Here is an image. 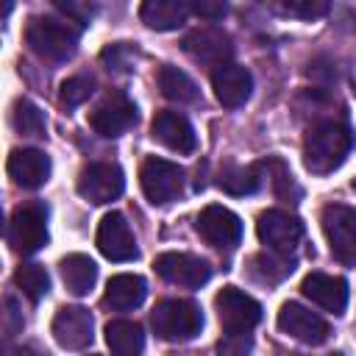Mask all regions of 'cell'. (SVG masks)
<instances>
[{"label":"cell","instance_id":"6da1fadb","mask_svg":"<svg viewBox=\"0 0 356 356\" xmlns=\"http://www.w3.org/2000/svg\"><path fill=\"white\" fill-rule=\"evenodd\" d=\"M353 150V131L339 120H323L303 136V167L314 175L334 172Z\"/></svg>","mask_w":356,"mask_h":356},{"label":"cell","instance_id":"7a4b0ae2","mask_svg":"<svg viewBox=\"0 0 356 356\" xmlns=\"http://www.w3.org/2000/svg\"><path fill=\"white\" fill-rule=\"evenodd\" d=\"M150 325H153V334L164 342H189L203 328V312L192 300L170 298L153 309Z\"/></svg>","mask_w":356,"mask_h":356},{"label":"cell","instance_id":"3957f363","mask_svg":"<svg viewBox=\"0 0 356 356\" xmlns=\"http://www.w3.org/2000/svg\"><path fill=\"white\" fill-rule=\"evenodd\" d=\"M25 42L36 56L61 61V58L72 56V50L78 44V31L61 19L33 17L25 28Z\"/></svg>","mask_w":356,"mask_h":356},{"label":"cell","instance_id":"277c9868","mask_svg":"<svg viewBox=\"0 0 356 356\" xmlns=\"http://www.w3.org/2000/svg\"><path fill=\"white\" fill-rule=\"evenodd\" d=\"M214 309L220 317V325L228 337H245L250 334L261 320V306L256 298L242 292L239 286H222L214 295Z\"/></svg>","mask_w":356,"mask_h":356},{"label":"cell","instance_id":"5b68a950","mask_svg":"<svg viewBox=\"0 0 356 356\" xmlns=\"http://www.w3.org/2000/svg\"><path fill=\"white\" fill-rule=\"evenodd\" d=\"M8 245L19 256H31L47 245V209L42 203H22L11 211Z\"/></svg>","mask_w":356,"mask_h":356},{"label":"cell","instance_id":"8992f818","mask_svg":"<svg viewBox=\"0 0 356 356\" xmlns=\"http://www.w3.org/2000/svg\"><path fill=\"white\" fill-rule=\"evenodd\" d=\"M320 222L334 259L348 267H356V209L328 203L320 214Z\"/></svg>","mask_w":356,"mask_h":356},{"label":"cell","instance_id":"52a82bcc","mask_svg":"<svg viewBox=\"0 0 356 356\" xmlns=\"http://www.w3.org/2000/svg\"><path fill=\"white\" fill-rule=\"evenodd\" d=\"M139 184H142L145 197L153 206H164V203H170V200H175L181 195V189H184V170L175 161L150 156V159H145V164L139 170Z\"/></svg>","mask_w":356,"mask_h":356},{"label":"cell","instance_id":"ba28073f","mask_svg":"<svg viewBox=\"0 0 356 356\" xmlns=\"http://www.w3.org/2000/svg\"><path fill=\"white\" fill-rule=\"evenodd\" d=\"M153 267L164 281L175 286H186V289H197L211 278V264L206 259L192 256V253H178V250L156 256Z\"/></svg>","mask_w":356,"mask_h":356},{"label":"cell","instance_id":"9c48e42d","mask_svg":"<svg viewBox=\"0 0 356 356\" xmlns=\"http://www.w3.org/2000/svg\"><path fill=\"white\" fill-rule=\"evenodd\" d=\"M122 189H125V175L117 164H108V161L89 164L78 175V192L95 206L117 200L122 195Z\"/></svg>","mask_w":356,"mask_h":356},{"label":"cell","instance_id":"30bf717a","mask_svg":"<svg viewBox=\"0 0 356 356\" xmlns=\"http://www.w3.org/2000/svg\"><path fill=\"white\" fill-rule=\"evenodd\" d=\"M256 234L261 239V245H267L270 250L275 253H284L289 256L300 236H303V222L286 211H278V209H270V211H261L259 220H256Z\"/></svg>","mask_w":356,"mask_h":356},{"label":"cell","instance_id":"8fae6325","mask_svg":"<svg viewBox=\"0 0 356 356\" xmlns=\"http://www.w3.org/2000/svg\"><path fill=\"white\" fill-rule=\"evenodd\" d=\"M195 231L211 248L231 250L242 239V220L225 206H206L195 220Z\"/></svg>","mask_w":356,"mask_h":356},{"label":"cell","instance_id":"7c38bea8","mask_svg":"<svg viewBox=\"0 0 356 356\" xmlns=\"http://www.w3.org/2000/svg\"><path fill=\"white\" fill-rule=\"evenodd\" d=\"M136 120V108L134 103L122 95V92H111L106 95L95 111L89 114V125L95 128V134L106 136V139H114V136H122Z\"/></svg>","mask_w":356,"mask_h":356},{"label":"cell","instance_id":"4fadbf2b","mask_svg":"<svg viewBox=\"0 0 356 356\" xmlns=\"http://www.w3.org/2000/svg\"><path fill=\"white\" fill-rule=\"evenodd\" d=\"M97 250L108 261H131L136 259V239L131 234L128 220L120 211H108L97 225Z\"/></svg>","mask_w":356,"mask_h":356},{"label":"cell","instance_id":"5bb4252c","mask_svg":"<svg viewBox=\"0 0 356 356\" xmlns=\"http://www.w3.org/2000/svg\"><path fill=\"white\" fill-rule=\"evenodd\" d=\"M278 328L284 334H289L292 339L298 342H306V345H323L331 334L328 323L314 314L312 309L300 306V303H284L281 312H278Z\"/></svg>","mask_w":356,"mask_h":356},{"label":"cell","instance_id":"9a60e30c","mask_svg":"<svg viewBox=\"0 0 356 356\" xmlns=\"http://www.w3.org/2000/svg\"><path fill=\"white\" fill-rule=\"evenodd\" d=\"M92 314L83 306H61L53 317V339L67 350H81L92 342Z\"/></svg>","mask_w":356,"mask_h":356},{"label":"cell","instance_id":"2e32d148","mask_svg":"<svg viewBox=\"0 0 356 356\" xmlns=\"http://www.w3.org/2000/svg\"><path fill=\"white\" fill-rule=\"evenodd\" d=\"M211 89H214V97L225 108H239L250 97L253 78H250V72L245 67L225 61V64L211 70Z\"/></svg>","mask_w":356,"mask_h":356},{"label":"cell","instance_id":"e0dca14e","mask_svg":"<svg viewBox=\"0 0 356 356\" xmlns=\"http://www.w3.org/2000/svg\"><path fill=\"white\" fill-rule=\"evenodd\" d=\"M181 44H184V50H186L195 61L211 64V67L225 64V61L231 58V53H234L231 39H228L222 31H217V28H195V31H189V33L184 36Z\"/></svg>","mask_w":356,"mask_h":356},{"label":"cell","instance_id":"ac0fdd59","mask_svg":"<svg viewBox=\"0 0 356 356\" xmlns=\"http://www.w3.org/2000/svg\"><path fill=\"white\" fill-rule=\"evenodd\" d=\"M300 292L317 303L325 312L342 314L348 306V281L339 275H328V273H309L300 284Z\"/></svg>","mask_w":356,"mask_h":356},{"label":"cell","instance_id":"d6986e66","mask_svg":"<svg viewBox=\"0 0 356 356\" xmlns=\"http://www.w3.org/2000/svg\"><path fill=\"white\" fill-rule=\"evenodd\" d=\"M6 170L14 178V184L25 189H36L50 178V159L36 147H17L8 153Z\"/></svg>","mask_w":356,"mask_h":356},{"label":"cell","instance_id":"ffe728a7","mask_svg":"<svg viewBox=\"0 0 356 356\" xmlns=\"http://www.w3.org/2000/svg\"><path fill=\"white\" fill-rule=\"evenodd\" d=\"M150 131H153V139H159L164 147H170L175 153L195 150V128L178 111H159L150 122Z\"/></svg>","mask_w":356,"mask_h":356},{"label":"cell","instance_id":"44dd1931","mask_svg":"<svg viewBox=\"0 0 356 356\" xmlns=\"http://www.w3.org/2000/svg\"><path fill=\"white\" fill-rule=\"evenodd\" d=\"M147 295V284L142 275H134V273H120V275H111L108 284H106V295H103V303L111 306L114 312H128V309H136Z\"/></svg>","mask_w":356,"mask_h":356},{"label":"cell","instance_id":"7402d4cb","mask_svg":"<svg viewBox=\"0 0 356 356\" xmlns=\"http://www.w3.org/2000/svg\"><path fill=\"white\" fill-rule=\"evenodd\" d=\"M58 267H61V281H64V286H67L72 295L83 298V295L92 292V286H95V281H97V264H95L89 256H83V253H70V256L61 259Z\"/></svg>","mask_w":356,"mask_h":356},{"label":"cell","instance_id":"603a6c76","mask_svg":"<svg viewBox=\"0 0 356 356\" xmlns=\"http://www.w3.org/2000/svg\"><path fill=\"white\" fill-rule=\"evenodd\" d=\"M186 17V0H142L139 19L153 31H175Z\"/></svg>","mask_w":356,"mask_h":356},{"label":"cell","instance_id":"cb8c5ba5","mask_svg":"<svg viewBox=\"0 0 356 356\" xmlns=\"http://www.w3.org/2000/svg\"><path fill=\"white\" fill-rule=\"evenodd\" d=\"M106 345L117 356H134L145 348V334L139 323L131 320H111L106 325Z\"/></svg>","mask_w":356,"mask_h":356},{"label":"cell","instance_id":"d4e9b609","mask_svg":"<svg viewBox=\"0 0 356 356\" xmlns=\"http://www.w3.org/2000/svg\"><path fill=\"white\" fill-rule=\"evenodd\" d=\"M159 89H161V95H164L167 100H172V103H195V100L200 97L197 83H195L184 70H178V67H172V64H164V67L159 70Z\"/></svg>","mask_w":356,"mask_h":356},{"label":"cell","instance_id":"484cf974","mask_svg":"<svg viewBox=\"0 0 356 356\" xmlns=\"http://www.w3.org/2000/svg\"><path fill=\"white\" fill-rule=\"evenodd\" d=\"M220 189L228 192V195H253L259 186H261V164H253V167H225L220 172Z\"/></svg>","mask_w":356,"mask_h":356},{"label":"cell","instance_id":"4316f807","mask_svg":"<svg viewBox=\"0 0 356 356\" xmlns=\"http://www.w3.org/2000/svg\"><path fill=\"white\" fill-rule=\"evenodd\" d=\"M14 284H17V289L28 298V300H42L44 295H47V289H50V275H47V270L42 267V264H22V267H17V273H14Z\"/></svg>","mask_w":356,"mask_h":356},{"label":"cell","instance_id":"83f0119b","mask_svg":"<svg viewBox=\"0 0 356 356\" xmlns=\"http://www.w3.org/2000/svg\"><path fill=\"white\" fill-rule=\"evenodd\" d=\"M11 125L22 136H44V114L39 111V106H33L25 97H19L11 106Z\"/></svg>","mask_w":356,"mask_h":356},{"label":"cell","instance_id":"f1b7e54d","mask_svg":"<svg viewBox=\"0 0 356 356\" xmlns=\"http://www.w3.org/2000/svg\"><path fill=\"white\" fill-rule=\"evenodd\" d=\"M253 273L261 278V281H267V284H275V281H281V278H286L289 273H292V259L289 256H284V253H275L273 250V256H264V253H259L256 259H253Z\"/></svg>","mask_w":356,"mask_h":356},{"label":"cell","instance_id":"f546056e","mask_svg":"<svg viewBox=\"0 0 356 356\" xmlns=\"http://www.w3.org/2000/svg\"><path fill=\"white\" fill-rule=\"evenodd\" d=\"M278 14L295 19H317L331 11V0H275Z\"/></svg>","mask_w":356,"mask_h":356},{"label":"cell","instance_id":"4dcf8cb0","mask_svg":"<svg viewBox=\"0 0 356 356\" xmlns=\"http://www.w3.org/2000/svg\"><path fill=\"white\" fill-rule=\"evenodd\" d=\"M95 92V81L86 78V75H75V78H67L61 83V103L64 106H81L83 100H89V95Z\"/></svg>","mask_w":356,"mask_h":356},{"label":"cell","instance_id":"1f68e13d","mask_svg":"<svg viewBox=\"0 0 356 356\" xmlns=\"http://www.w3.org/2000/svg\"><path fill=\"white\" fill-rule=\"evenodd\" d=\"M261 167H264L267 172H273L270 184H273V189H275V195H278V197H289V192H292V195H298V186L292 184V175H289V170L284 167V161L270 159V161H261Z\"/></svg>","mask_w":356,"mask_h":356},{"label":"cell","instance_id":"d6a6232c","mask_svg":"<svg viewBox=\"0 0 356 356\" xmlns=\"http://www.w3.org/2000/svg\"><path fill=\"white\" fill-rule=\"evenodd\" d=\"M189 8L200 19H220L228 11V0H189Z\"/></svg>","mask_w":356,"mask_h":356},{"label":"cell","instance_id":"836d02e7","mask_svg":"<svg viewBox=\"0 0 356 356\" xmlns=\"http://www.w3.org/2000/svg\"><path fill=\"white\" fill-rule=\"evenodd\" d=\"M11 6H14V0H3V17L8 19V14H11Z\"/></svg>","mask_w":356,"mask_h":356}]
</instances>
